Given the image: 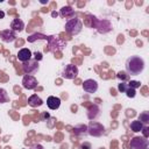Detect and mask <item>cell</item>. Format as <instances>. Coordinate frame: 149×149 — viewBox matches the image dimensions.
<instances>
[{"label":"cell","mask_w":149,"mask_h":149,"mask_svg":"<svg viewBox=\"0 0 149 149\" xmlns=\"http://www.w3.org/2000/svg\"><path fill=\"white\" fill-rule=\"evenodd\" d=\"M144 69V61L140 56H130L126 61V73L130 76L140 74Z\"/></svg>","instance_id":"6da1fadb"},{"label":"cell","mask_w":149,"mask_h":149,"mask_svg":"<svg viewBox=\"0 0 149 149\" xmlns=\"http://www.w3.org/2000/svg\"><path fill=\"white\" fill-rule=\"evenodd\" d=\"M83 28V22L78 19V17H73V19H70L66 23H65V30L71 34V35H77L80 33Z\"/></svg>","instance_id":"7a4b0ae2"},{"label":"cell","mask_w":149,"mask_h":149,"mask_svg":"<svg viewBox=\"0 0 149 149\" xmlns=\"http://www.w3.org/2000/svg\"><path fill=\"white\" fill-rule=\"evenodd\" d=\"M129 149H148V140L143 136H135L130 140Z\"/></svg>","instance_id":"3957f363"},{"label":"cell","mask_w":149,"mask_h":149,"mask_svg":"<svg viewBox=\"0 0 149 149\" xmlns=\"http://www.w3.org/2000/svg\"><path fill=\"white\" fill-rule=\"evenodd\" d=\"M105 132V128L101 123L99 122H95V121H92L90 122L88 127H87V133L92 136H101Z\"/></svg>","instance_id":"277c9868"},{"label":"cell","mask_w":149,"mask_h":149,"mask_svg":"<svg viewBox=\"0 0 149 149\" xmlns=\"http://www.w3.org/2000/svg\"><path fill=\"white\" fill-rule=\"evenodd\" d=\"M48 41H49V47H50V50L51 51H58V50H62L64 47H65V43L62 41V40H59V38H57V37H54V36H48V38H47Z\"/></svg>","instance_id":"5b68a950"},{"label":"cell","mask_w":149,"mask_h":149,"mask_svg":"<svg viewBox=\"0 0 149 149\" xmlns=\"http://www.w3.org/2000/svg\"><path fill=\"white\" fill-rule=\"evenodd\" d=\"M77 74H78V68L73 64H68L62 72V76L65 79H74Z\"/></svg>","instance_id":"8992f818"},{"label":"cell","mask_w":149,"mask_h":149,"mask_svg":"<svg viewBox=\"0 0 149 149\" xmlns=\"http://www.w3.org/2000/svg\"><path fill=\"white\" fill-rule=\"evenodd\" d=\"M22 86L27 90H34L37 86V80L31 74H26L22 79Z\"/></svg>","instance_id":"52a82bcc"},{"label":"cell","mask_w":149,"mask_h":149,"mask_svg":"<svg viewBox=\"0 0 149 149\" xmlns=\"http://www.w3.org/2000/svg\"><path fill=\"white\" fill-rule=\"evenodd\" d=\"M22 69H23V71H24L26 74L34 73L38 69V62L37 61H28V62H24L22 64Z\"/></svg>","instance_id":"ba28073f"},{"label":"cell","mask_w":149,"mask_h":149,"mask_svg":"<svg viewBox=\"0 0 149 149\" xmlns=\"http://www.w3.org/2000/svg\"><path fill=\"white\" fill-rule=\"evenodd\" d=\"M83 88L87 93H94L98 90V83L93 79H86L83 83Z\"/></svg>","instance_id":"9c48e42d"},{"label":"cell","mask_w":149,"mask_h":149,"mask_svg":"<svg viewBox=\"0 0 149 149\" xmlns=\"http://www.w3.org/2000/svg\"><path fill=\"white\" fill-rule=\"evenodd\" d=\"M0 37L3 42H13L15 38H16V35H15V31H13L12 29H5L0 33Z\"/></svg>","instance_id":"30bf717a"},{"label":"cell","mask_w":149,"mask_h":149,"mask_svg":"<svg viewBox=\"0 0 149 149\" xmlns=\"http://www.w3.org/2000/svg\"><path fill=\"white\" fill-rule=\"evenodd\" d=\"M94 21L97 22V24L94 26L99 33H107L111 30V23L107 21V20H102V21H98L95 17H94Z\"/></svg>","instance_id":"8fae6325"},{"label":"cell","mask_w":149,"mask_h":149,"mask_svg":"<svg viewBox=\"0 0 149 149\" xmlns=\"http://www.w3.org/2000/svg\"><path fill=\"white\" fill-rule=\"evenodd\" d=\"M17 58H19V61H21L22 63L28 62V61H30V58H31V51H30L29 49H27V48H23V49H21V50L17 52Z\"/></svg>","instance_id":"7c38bea8"},{"label":"cell","mask_w":149,"mask_h":149,"mask_svg":"<svg viewBox=\"0 0 149 149\" xmlns=\"http://www.w3.org/2000/svg\"><path fill=\"white\" fill-rule=\"evenodd\" d=\"M47 105L50 109H57L59 106H61V99L58 97H54V95H50L48 97L47 99Z\"/></svg>","instance_id":"4fadbf2b"},{"label":"cell","mask_w":149,"mask_h":149,"mask_svg":"<svg viewBox=\"0 0 149 149\" xmlns=\"http://www.w3.org/2000/svg\"><path fill=\"white\" fill-rule=\"evenodd\" d=\"M23 28H24V23L20 19H14L10 23V29L13 31H22Z\"/></svg>","instance_id":"5bb4252c"},{"label":"cell","mask_w":149,"mask_h":149,"mask_svg":"<svg viewBox=\"0 0 149 149\" xmlns=\"http://www.w3.org/2000/svg\"><path fill=\"white\" fill-rule=\"evenodd\" d=\"M28 104L31 107H40L43 104V100L37 95V94H33L28 98Z\"/></svg>","instance_id":"9a60e30c"},{"label":"cell","mask_w":149,"mask_h":149,"mask_svg":"<svg viewBox=\"0 0 149 149\" xmlns=\"http://www.w3.org/2000/svg\"><path fill=\"white\" fill-rule=\"evenodd\" d=\"M143 127H144V125H143L142 122H140L139 120H134V121L130 122V128H132V130L135 132V133L141 132Z\"/></svg>","instance_id":"2e32d148"},{"label":"cell","mask_w":149,"mask_h":149,"mask_svg":"<svg viewBox=\"0 0 149 149\" xmlns=\"http://www.w3.org/2000/svg\"><path fill=\"white\" fill-rule=\"evenodd\" d=\"M61 15H62L63 17L71 16V15H73V9H72L70 6H64V7H62V9H61Z\"/></svg>","instance_id":"e0dca14e"},{"label":"cell","mask_w":149,"mask_h":149,"mask_svg":"<svg viewBox=\"0 0 149 149\" xmlns=\"http://www.w3.org/2000/svg\"><path fill=\"white\" fill-rule=\"evenodd\" d=\"M139 121L142 122L143 125H147L149 122V112H142L139 116Z\"/></svg>","instance_id":"ac0fdd59"},{"label":"cell","mask_w":149,"mask_h":149,"mask_svg":"<svg viewBox=\"0 0 149 149\" xmlns=\"http://www.w3.org/2000/svg\"><path fill=\"white\" fill-rule=\"evenodd\" d=\"M38 38H41V40H47L48 36H45V35H43V34H34V35H31V36L28 37V42H34L35 40H38Z\"/></svg>","instance_id":"d6986e66"},{"label":"cell","mask_w":149,"mask_h":149,"mask_svg":"<svg viewBox=\"0 0 149 149\" xmlns=\"http://www.w3.org/2000/svg\"><path fill=\"white\" fill-rule=\"evenodd\" d=\"M8 100V97H7V93L3 88H0V104L2 102H6Z\"/></svg>","instance_id":"ffe728a7"},{"label":"cell","mask_w":149,"mask_h":149,"mask_svg":"<svg viewBox=\"0 0 149 149\" xmlns=\"http://www.w3.org/2000/svg\"><path fill=\"white\" fill-rule=\"evenodd\" d=\"M126 95L128 97V98H134L135 97V94H136V90H134V88H132V87H129L128 86V88L126 90Z\"/></svg>","instance_id":"44dd1931"},{"label":"cell","mask_w":149,"mask_h":149,"mask_svg":"<svg viewBox=\"0 0 149 149\" xmlns=\"http://www.w3.org/2000/svg\"><path fill=\"white\" fill-rule=\"evenodd\" d=\"M128 88V83H126V81H121L119 85H118V90L122 93V92H126V90Z\"/></svg>","instance_id":"7402d4cb"},{"label":"cell","mask_w":149,"mask_h":149,"mask_svg":"<svg viewBox=\"0 0 149 149\" xmlns=\"http://www.w3.org/2000/svg\"><path fill=\"white\" fill-rule=\"evenodd\" d=\"M86 130H87V127L86 126H79V127H76L74 128V133L76 134H81V133H86Z\"/></svg>","instance_id":"603a6c76"},{"label":"cell","mask_w":149,"mask_h":149,"mask_svg":"<svg viewBox=\"0 0 149 149\" xmlns=\"http://www.w3.org/2000/svg\"><path fill=\"white\" fill-rule=\"evenodd\" d=\"M128 86H129V87H132V88H134V90H136L137 87H140V86H141V83H140V81H137V80H130V81L128 83Z\"/></svg>","instance_id":"cb8c5ba5"},{"label":"cell","mask_w":149,"mask_h":149,"mask_svg":"<svg viewBox=\"0 0 149 149\" xmlns=\"http://www.w3.org/2000/svg\"><path fill=\"white\" fill-rule=\"evenodd\" d=\"M116 77H118L119 79H121L122 81H125V80L128 78V74H127L126 72H123V71H120V72L116 74Z\"/></svg>","instance_id":"d4e9b609"},{"label":"cell","mask_w":149,"mask_h":149,"mask_svg":"<svg viewBox=\"0 0 149 149\" xmlns=\"http://www.w3.org/2000/svg\"><path fill=\"white\" fill-rule=\"evenodd\" d=\"M142 134H143V137L144 139H147L148 136H149V127H147V126H144L143 128H142Z\"/></svg>","instance_id":"484cf974"},{"label":"cell","mask_w":149,"mask_h":149,"mask_svg":"<svg viewBox=\"0 0 149 149\" xmlns=\"http://www.w3.org/2000/svg\"><path fill=\"white\" fill-rule=\"evenodd\" d=\"M34 56H35V61H37V62L42 59V54H41V52H37V51H36Z\"/></svg>","instance_id":"4316f807"},{"label":"cell","mask_w":149,"mask_h":149,"mask_svg":"<svg viewBox=\"0 0 149 149\" xmlns=\"http://www.w3.org/2000/svg\"><path fill=\"white\" fill-rule=\"evenodd\" d=\"M81 149H91V144L88 142H84L81 144Z\"/></svg>","instance_id":"83f0119b"},{"label":"cell","mask_w":149,"mask_h":149,"mask_svg":"<svg viewBox=\"0 0 149 149\" xmlns=\"http://www.w3.org/2000/svg\"><path fill=\"white\" fill-rule=\"evenodd\" d=\"M30 149H44V148L41 144H34V146L30 147Z\"/></svg>","instance_id":"f1b7e54d"},{"label":"cell","mask_w":149,"mask_h":149,"mask_svg":"<svg viewBox=\"0 0 149 149\" xmlns=\"http://www.w3.org/2000/svg\"><path fill=\"white\" fill-rule=\"evenodd\" d=\"M3 16H5V13H3V12H1V10H0V19H2V17H3Z\"/></svg>","instance_id":"f546056e"}]
</instances>
